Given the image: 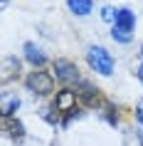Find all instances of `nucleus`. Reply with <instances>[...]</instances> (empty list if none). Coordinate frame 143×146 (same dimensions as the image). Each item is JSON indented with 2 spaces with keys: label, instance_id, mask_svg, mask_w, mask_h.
<instances>
[{
  "label": "nucleus",
  "instance_id": "nucleus-1",
  "mask_svg": "<svg viewBox=\"0 0 143 146\" xmlns=\"http://www.w3.org/2000/svg\"><path fill=\"white\" fill-rule=\"evenodd\" d=\"M86 60H89V67L96 69L99 74H104V77H109L113 72V57L109 50H104V47H89V52H86Z\"/></svg>",
  "mask_w": 143,
  "mask_h": 146
},
{
  "label": "nucleus",
  "instance_id": "nucleus-2",
  "mask_svg": "<svg viewBox=\"0 0 143 146\" xmlns=\"http://www.w3.org/2000/svg\"><path fill=\"white\" fill-rule=\"evenodd\" d=\"M25 84H27V89L35 94H52L54 92V79L49 72H42V69H37V72H30V77L25 79Z\"/></svg>",
  "mask_w": 143,
  "mask_h": 146
},
{
  "label": "nucleus",
  "instance_id": "nucleus-3",
  "mask_svg": "<svg viewBox=\"0 0 143 146\" xmlns=\"http://www.w3.org/2000/svg\"><path fill=\"white\" fill-rule=\"evenodd\" d=\"M52 69L57 72V79H62V82H79V69L67 60H57Z\"/></svg>",
  "mask_w": 143,
  "mask_h": 146
},
{
  "label": "nucleus",
  "instance_id": "nucleus-4",
  "mask_svg": "<svg viewBox=\"0 0 143 146\" xmlns=\"http://www.w3.org/2000/svg\"><path fill=\"white\" fill-rule=\"evenodd\" d=\"M54 109L57 111H74L76 109V92L74 89H59L54 97Z\"/></svg>",
  "mask_w": 143,
  "mask_h": 146
},
{
  "label": "nucleus",
  "instance_id": "nucleus-5",
  "mask_svg": "<svg viewBox=\"0 0 143 146\" xmlns=\"http://www.w3.org/2000/svg\"><path fill=\"white\" fill-rule=\"evenodd\" d=\"M133 25H136V13H131L128 8H121L116 10V27H121V30H133Z\"/></svg>",
  "mask_w": 143,
  "mask_h": 146
},
{
  "label": "nucleus",
  "instance_id": "nucleus-6",
  "mask_svg": "<svg viewBox=\"0 0 143 146\" xmlns=\"http://www.w3.org/2000/svg\"><path fill=\"white\" fill-rule=\"evenodd\" d=\"M3 129L8 131L13 139H22L25 136V129H22V124L20 121H15L13 116H3Z\"/></svg>",
  "mask_w": 143,
  "mask_h": 146
},
{
  "label": "nucleus",
  "instance_id": "nucleus-7",
  "mask_svg": "<svg viewBox=\"0 0 143 146\" xmlns=\"http://www.w3.org/2000/svg\"><path fill=\"white\" fill-rule=\"evenodd\" d=\"M67 5L74 15H89L91 13V0H67Z\"/></svg>",
  "mask_w": 143,
  "mask_h": 146
},
{
  "label": "nucleus",
  "instance_id": "nucleus-8",
  "mask_svg": "<svg viewBox=\"0 0 143 146\" xmlns=\"http://www.w3.org/2000/svg\"><path fill=\"white\" fill-rule=\"evenodd\" d=\"M25 52H27V60H30L32 64H45V54H42V50H40L37 45L27 42V45H25Z\"/></svg>",
  "mask_w": 143,
  "mask_h": 146
},
{
  "label": "nucleus",
  "instance_id": "nucleus-9",
  "mask_svg": "<svg viewBox=\"0 0 143 146\" xmlns=\"http://www.w3.org/2000/svg\"><path fill=\"white\" fill-rule=\"evenodd\" d=\"M111 37H113V40H119V42H131V32H128V30H121V27H116V25H113Z\"/></svg>",
  "mask_w": 143,
  "mask_h": 146
},
{
  "label": "nucleus",
  "instance_id": "nucleus-10",
  "mask_svg": "<svg viewBox=\"0 0 143 146\" xmlns=\"http://www.w3.org/2000/svg\"><path fill=\"white\" fill-rule=\"evenodd\" d=\"M17 107H20V99H13V102H8V104H5V109H3V114H5V116H10V114H13V111H15Z\"/></svg>",
  "mask_w": 143,
  "mask_h": 146
},
{
  "label": "nucleus",
  "instance_id": "nucleus-11",
  "mask_svg": "<svg viewBox=\"0 0 143 146\" xmlns=\"http://www.w3.org/2000/svg\"><path fill=\"white\" fill-rule=\"evenodd\" d=\"M101 17H104V20H113V17H116L113 15V8H104L101 10Z\"/></svg>",
  "mask_w": 143,
  "mask_h": 146
},
{
  "label": "nucleus",
  "instance_id": "nucleus-12",
  "mask_svg": "<svg viewBox=\"0 0 143 146\" xmlns=\"http://www.w3.org/2000/svg\"><path fill=\"white\" fill-rule=\"evenodd\" d=\"M138 119H141V124H143V99H141V104H138Z\"/></svg>",
  "mask_w": 143,
  "mask_h": 146
},
{
  "label": "nucleus",
  "instance_id": "nucleus-13",
  "mask_svg": "<svg viewBox=\"0 0 143 146\" xmlns=\"http://www.w3.org/2000/svg\"><path fill=\"white\" fill-rule=\"evenodd\" d=\"M136 74H138V79H141V82H143V64H141V67H138V72H136Z\"/></svg>",
  "mask_w": 143,
  "mask_h": 146
},
{
  "label": "nucleus",
  "instance_id": "nucleus-14",
  "mask_svg": "<svg viewBox=\"0 0 143 146\" xmlns=\"http://www.w3.org/2000/svg\"><path fill=\"white\" fill-rule=\"evenodd\" d=\"M141 141H143V131H141Z\"/></svg>",
  "mask_w": 143,
  "mask_h": 146
},
{
  "label": "nucleus",
  "instance_id": "nucleus-15",
  "mask_svg": "<svg viewBox=\"0 0 143 146\" xmlns=\"http://www.w3.org/2000/svg\"><path fill=\"white\" fill-rule=\"evenodd\" d=\"M3 3H8V0H3Z\"/></svg>",
  "mask_w": 143,
  "mask_h": 146
},
{
  "label": "nucleus",
  "instance_id": "nucleus-16",
  "mask_svg": "<svg viewBox=\"0 0 143 146\" xmlns=\"http://www.w3.org/2000/svg\"><path fill=\"white\" fill-rule=\"evenodd\" d=\"M141 50H143V47H141ZM141 54H143V52H141Z\"/></svg>",
  "mask_w": 143,
  "mask_h": 146
}]
</instances>
